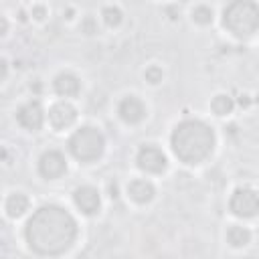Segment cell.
<instances>
[{
  "mask_svg": "<svg viewBox=\"0 0 259 259\" xmlns=\"http://www.w3.org/2000/svg\"><path fill=\"white\" fill-rule=\"evenodd\" d=\"M251 241V231L241 225H231L227 229V243L231 247H245Z\"/></svg>",
  "mask_w": 259,
  "mask_h": 259,
  "instance_id": "15",
  "label": "cell"
},
{
  "mask_svg": "<svg viewBox=\"0 0 259 259\" xmlns=\"http://www.w3.org/2000/svg\"><path fill=\"white\" fill-rule=\"evenodd\" d=\"M136 162H138V168L148 172V174H162L166 170V166H168L166 154L154 144H144L138 150Z\"/></svg>",
  "mask_w": 259,
  "mask_h": 259,
  "instance_id": "5",
  "label": "cell"
},
{
  "mask_svg": "<svg viewBox=\"0 0 259 259\" xmlns=\"http://www.w3.org/2000/svg\"><path fill=\"white\" fill-rule=\"evenodd\" d=\"M24 237L28 247L38 255H61L77 239V223L73 214L57 204H45L28 219Z\"/></svg>",
  "mask_w": 259,
  "mask_h": 259,
  "instance_id": "1",
  "label": "cell"
},
{
  "mask_svg": "<svg viewBox=\"0 0 259 259\" xmlns=\"http://www.w3.org/2000/svg\"><path fill=\"white\" fill-rule=\"evenodd\" d=\"M192 20H194L196 24H202V26L210 24V22H212V8L206 6V4L194 6V8H192Z\"/></svg>",
  "mask_w": 259,
  "mask_h": 259,
  "instance_id": "18",
  "label": "cell"
},
{
  "mask_svg": "<svg viewBox=\"0 0 259 259\" xmlns=\"http://www.w3.org/2000/svg\"><path fill=\"white\" fill-rule=\"evenodd\" d=\"M223 26L239 36L249 38L257 32L259 26V6L257 2H231L223 10Z\"/></svg>",
  "mask_w": 259,
  "mask_h": 259,
  "instance_id": "3",
  "label": "cell"
},
{
  "mask_svg": "<svg viewBox=\"0 0 259 259\" xmlns=\"http://www.w3.org/2000/svg\"><path fill=\"white\" fill-rule=\"evenodd\" d=\"M38 172L47 180H57L67 172V160L59 150H47L38 158Z\"/></svg>",
  "mask_w": 259,
  "mask_h": 259,
  "instance_id": "7",
  "label": "cell"
},
{
  "mask_svg": "<svg viewBox=\"0 0 259 259\" xmlns=\"http://www.w3.org/2000/svg\"><path fill=\"white\" fill-rule=\"evenodd\" d=\"M233 107H235L233 97L227 95V93H219V95H214L212 101H210V109H212L217 115H229V113L233 111Z\"/></svg>",
  "mask_w": 259,
  "mask_h": 259,
  "instance_id": "16",
  "label": "cell"
},
{
  "mask_svg": "<svg viewBox=\"0 0 259 259\" xmlns=\"http://www.w3.org/2000/svg\"><path fill=\"white\" fill-rule=\"evenodd\" d=\"M121 18H123V12L119 10V6H113V4L103 6V10H101V20H103L105 26L115 28V26H119Z\"/></svg>",
  "mask_w": 259,
  "mask_h": 259,
  "instance_id": "17",
  "label": "cell"
},
{
  "mask_svg": "<svg viewBox=\"0 0 259 259\" xmlns=\"http://www.w3.org/2000/svg\"><path fill=\"white\" fill-rule=\"evenodd\" d=\"M154 194H156V188H154V184H152L150 180H146V178H136V180H132V182L127 184V196H130L134 202H138V204L150 202V200L154 198Z\"/></svg>",
  "mask_w": 259,
  "mask_h": 259,
  "instance_id": "13",
  "label": "cell"
},
{
  "mask_svg": "<svg viewBox=\"0 0 259 259\" xmlns=\"http://www.w3.org/2000/svg\"><path fill=\"white\" fill-rule=\"evenodd\" d=\"M28 206H30V200L24 192H12L4 202V210L10 219H20L28 210Z\"/></svg>",
  "mask_w": 259,
  "mask_h": 259,
  "instance_id": "14",
  "label": "cell"
},
{
  "mask_svg": "<svg viewBox=\"0 0 259 259\" xmlns=\"http://www.w3.org/2000/svg\"><path fill=\"white\" fill-rule=\"evenodd\" d=\"M229 208L233 214L237 217H243V219H251L257 214V208H259V198H257V192L253 188H237L229 200Z\"/></svg>",
  "mask_w": 259,
  "mask_h": 259,
  "instance_id": "6",
  "label": "cell"
},
{
  "mask_svg": "<svg viewBox=\"0 0 259 259\" xmlns=\"http://www.w3.org/2000/svg\"><path fill=\"white\" fill-rule=\"evenodd\" d=\"M8 32V18L4 14H0V36H4Z\"/></svg>",
  "mask_w": 259,
  "mask_h": 259,
  "instance_id": "23",
  "label": "cell"
},
{
  "mask_svg": "<svg viewBox=\"0 0 259 259\" xmlns=\"http://www.w3.org/2000/svg\"><path fill=\"white\" fill-rule=\"evenodd\" d=\"M53 89L61 97H77L81 93V81L77 75L63 71L53 79Z\"/></svg>",
  "mask_w": 259,
  "mask_h": 259,
  "instance_id": "12",
  "label": "cell"
},
{
  "mask_svg": "<svg viewBox=\"0 0 259 259\" xmlns=\"http://www.w3.org/2000/svg\"><path fill=\"white\" fill-rule=\"evenodd\" d=\"M6 158H8V152H6V148L0 144V162H4Z\"/></svg>",
  "mask_w": 259,
  "mask_h": 259,
  "instance_id": "24",
  "label": "cell"
},
{
  "mask_svg": "<svg viewBox=\"0 0 259 259\" xmlns=\"http://www.w3.org/2000/svg\"><path fill=\"white\" fill-rule=\"evenodd\" d=\"M73 202L83 214H95L99 210V206H101V196H99L97 188H93L89 184H83V186L75 188Z\"/></svg>",
  "mask_w": 259,
  "mask_h": 259,
  "instance_id": "11",
  "label": "cell"
},
{
  "mask_svg": "<svg viewBox=\"0 0 259 259\" xmlns=\"http://www.w3.org/2000/svg\"><path fill=\"white\" fill-rule=\"evenodd\" d=\"M81 30H83L85 34H95V32H97V22H95V18H93V16H85V18L81 20Z\"/></svg>",
  "mask_w": 259,
  "mask_h": 259,
  "instance_id": "20",
  "label": "cell"
},
{
  "mask_svg": "<svg viewBox=\"0 0 259 259\" xmlns=\"http://www.w3.org/2000/svg\"><path fill=\"white\" fill-rule=\"evenodd\" d=\"M6 75H8V63H6V59L0 57V81H4Z\"/></svg>",
  "mask_w": 259,
  "mask_h": 259,
  "instance_id": "22",
  "label": "cell"
},
{
  "mask_svg": "<svg viewBox=\"0 0 259 259\" xmlns=\"http://www.w3.org/2000/svg\"><path fill=\"white\" fill-rule=\"evenodd\" d=\"M162 77H164V71H162V67H158V65H150V67H146V71H144V79H146L150 85H158V83L162 81Z\"/></svg>",
  "mask_w": 259,
  "mask_h": 259,
  "instance_id": "19",
  "label": "cell"
},
{
  "mask_svg": "<svg viewBox=\"0 0 259 259\" xmlns=\"http://www.w3.org/2000/svg\"><path fill=\"white\" fill-rule=\"evenodd\" d=\"M16 119H18V123H20L24 130H28V132H38V130L42 127V123H45V109H42L40 101L30 99V101H26L24 105H20L18 111H16Z\"/></svg>",
  "mask_w": 259,
  "mask_h": 259,
  "instance_id": "8",
  "label": "cell"
},
{
  "mask_svg": "<svg viewBox=\"0 0 259 259\" xmlns=\"http://www.w3.org/2000/svg\"><path fill=\"white\" fill-rule=\"evenodd\" d=\"M30 16L34 20H45V16H49V10L45 4H32L30 6Z\"/></svg>",
  "mask_w": 259,
  "mask_h": 259,
  "instance_id": "21",
  "label": "cell"
},
{
  "mask_svg": "<svg viewBox=\"0 0 259 259\" xmlns=\"http://www.w3.org/2000/svg\"><path fill=\"white\" fill-rule=\"evenodd\" d=\"M170 146L180 162L196 166L212 154L214 132L200 119H184L172 130Z\"/></svg>",
  "mask_w": 259,
  "mask_h": 259,
  "instance_id": "2",
  "label": "cell"
},
{
  "mask_svg": "<svg viewBox=\"0 0 259 259\" xmlns=\"http://www.w3.org/2000/svg\"><path fill=\"white\" fill-rule=\"evenodd\" d=\"M103 150H105V138L97 127L83 125L69 138V152L79 162H85V164L95 162L101 158Z\"/></svg>",
  "mask_w": 259,
  "mask_h": 259,
  "instance_id": "4",
  "label": "cell"
},
{
  "mask_svg": "<svg viewBox=\"0 0 259 259\" xmlns=\"http://www.w3.org/2000/svg\"><path fill=\"white\" fill-rule=\"evenodd\" d=\"M117 115L121 117V121L136 125V123L144 121V117L148 115V107L138 95H125L117 103Z\"/></svg>",
  "mask_w": 259,
  "mask_h": 259,
  "instance_id": "9",
  "label": "cell"
},
{
  "mask_svg": "<svg viewBox=\"0 0 259 259\" xmlns=\"http://www.w3.org/2000/svg\"><path fill=\"white\" fill-rule=\"evenodd\" d=\"M47 117H49V123H51L53 130L63 132V130L71 127L77 121V109L69 101H57L55 105H51Z\"/></svg>",
  "mask_w": 259,
  "mask_h": 259,
  "instance_id": "10",
  "label": "cell"
}]
</instances>
